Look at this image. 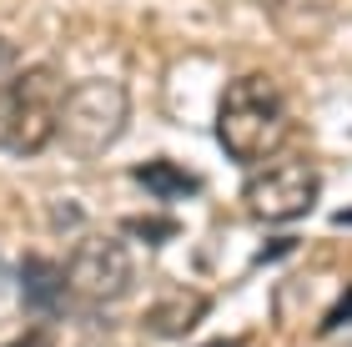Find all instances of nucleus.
I'll return each mask as SVG.
<instances>
[{"instance_id":"nucleus-10","label":"nucleus","mask_w":352,"mask_h":347,"mask_svg":"<svg viewBox=\"0 0 352 347\" xmlns=\"http://www.w3.org/2000/svg\"><path fill=\"white\" fill-rule=\"evenodd\" d=\"M332 5H338V0H277V10H292V15H322Z\"/></svg>"},{"instance_id":"nucleus-6","label":"nucleus","mask_w":352,"mask_h":347,"mask_svg":"<svg viewBox=\"0 0 352 347\" xmlns=\"http://www.w3.org/2000/svg\"><path fill=\"white\" fill-rule=\"evenodd\" d=\"M206 292H197V287H162L156 292V302L146 307V333H156V337H186L191 327H197L201 317H206Z\"/></svg>"},{"instance_id":"nucleus-8","label":"nucleus","mask_w":352,"mask_h":347,"mask_svg":"<svg viewBox=\"0 0 352 347\" xmlns=\"http://www.w3.org/2000/svg\"><path fill=\"white\" fill-rule=\"evenodd\" d=\"M136 177H141V181H162V186H156L162 197H166V192H171V197H186V192H191V177H182L176 166H141Z\"/></svg>"},{"instance_id":"nucleus-5","label":"nucleus","mask_w":352,"mask_h":347,"mask_svg":"<svg viewBox=\"0 0 352 347\" xmlns=\"http://www.w3.org/2000/svg\"><path fill=\"white\" fill-rule=\"evenodd\" d=\"M131 282H136V262L116 236H86L66 257V287L76 302H116L131 292Z\"/></svg>"},{"instance_id":"nucleus-9","label":"nucleus","mask_w":352,"mask_h":347,"mask_svg":"<svg viewBox=\"0 0 352 347\" xmlns=\"http://www.w3.org/2000/svg\"><path fill=\"white\" fill-rule=\"evenodd\" d=\"M25 66H21V51H15V41H6L0 36V101L10 96V86H15V76H21Z\"/></svg>"},{"instance_id":"nucleus-1","label":"nucleus","mask_w":352,"mask_h":347,"mask_svg":"<svg viewBox=\"0 0 352 347\" xmlns=\"http://www.w3.org/2000/svg\"><path fill=\"white\" fill-rule=\"evenodd\" d=\"M292 111H287V91L262 71L232 76L227 91L217 101V141L232 161L242 166H262L282 151Z\"/></svg>"},{"instance_id":"nucleus-4","label":"nucleus","mask_w":352,"mask_h":347,"mask_svg":"<svg viewBox=\"0 0 352 347\" xmlns=\"http://www.w3.org/2000/svg\"><path fill=\"white\" fill-rule=\"evenodd\" d=\"M242 207L272 227L307 216L317 207V166L302 156H272V161L252 166L242 186Z\"/></svg>"},{"instance_id":"nucleus-7","label":"nucleus","mask_w":352,"mask_h":347,"mask_svg":"<svg viewBox=\"0 0 352 347\" xmlns=\"http://www.w3.org/2000/svg\"><path fill=\"white\" fill-rule=\"evenodd\" d=\"M25 297L30 302H60V297H71L66 287V267H45V262H25Z\"/></svg>"},{"instance_id":"nucleus-3","label":"nucleus","mask_w":352,"mask_h":347,"mask_svg":"<svg viewBox=\"0 0 352 347\" xmlns=\"http://www.w3.org/2000/svg\"><path fill=\"white\" fill-rule=\"evenodd\" d=\"M126 121H131V96L121 81H81L66 91V111H60V146L76 156H101L116 146Z\"/></svg>"},{"instance_id":"nucleus-2","label":"nucleus","mask_w":352,"mask_h":347,"mask_svg":"<svg viewBox=\"0 0 352 347\" xmlns=\"http://www.w3.org/2000/svg\"><path fill=\"white\" fill-rule=\"evenodd\" d=\"M66 81L56 66H25L15 76L10 96L0 101V146L10 156H36L60 141V111H66Z\"/></svg>"}]
</instances>
